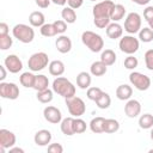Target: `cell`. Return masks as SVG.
I'll list each match as a JSON object with an SVG mask.
<instances>
[{
  "instance_id": "4dcf8cb0",
  "label": "cell",
  "mask_w": 153,
  "mask_h": 153,
  "mask_svg": "<svg viewBox=\"0 0 153 153\" xmlns=\"http://www.w3.org/2000/svg\"><path fill=\"white\" fill-rule=\"evenodd\" d=\"M53 93L54 91L53 90H49V88H45L43 91H37V99L38 102L43 103V104H48L53 100Z\"/></svg>"
},
{
  "instance_id": "7a4b0ae2",
  "label": "cell",
  "mask_w": 153,
  "mask_h": 153,
  "mask_svg": "<svg viewBox=\"0 0 153 153\" xmlns=\"http://www.w3.org/2000/svg\"><path fill=\"white\" fill-rule=\"evenodd\" d=\"M53 91L65 99L75 96V86L63 76H56V79L53 81Z\"/></svg>"
},
{
  "instance_id": "d590c367",
  "label": "cell",
  "mask_w": 153,
  "mask_h": 153,
  "mask_svg": "<svg viewBox=\"0 0 153 153\" xmlns=\"http://www.w3.org/2000/svg\"><path fill=\"white\" fill-rule=\"evenodd\" d=\"M73 128H74V133L75 134H81L86 130L87 128V124L86 122L80 118V117H74V121H73Z\"/></svg>"
},
{
  "instance_id": "4fadbf2b",
  "label": "cell",
  "mask_w": 153,
  "mask_h": 153,
  "mask_svg": "<svg viewBox=\"0 0 153 153\" xmlns=\"http://www.w3.org/2000/svg\"><path fill=\"white\" fill-rule=\"evenodd\" d=\"M4 65H5V67L7 68V71H8L10 73H13V74L19 73V72L22 71V68H23V62H22V60H20L17 55H14V54H11V55L6 56V59H5V61H4Z\"/></svg>"
},
{
  "instance_id": "60d3db41",
  "label": "cell",
  "mask_w": 153,
  "mask_h": 153,
  "mask_svg": "<svg viewBox=\"0 0 153 153\" xmlns=\"http://www.w3.org/2000/svg\"><path fill=\"white\" fill-rule=\"evenodd\" d=\"M53 24H54V26H55L57 33H61V35H62V33L67 30V23H66L65 20H55Z\"/></svg>"
},
{
  "instance_id": "f6af8a7d",
  "label": "cell",
  "mask_w": 153,
  "mask_h": 153,
  "mask_svg": "<svg viewBox=\"0 0 153 153\" xmlns=\"http://www.w3.org/2000/svg\"><path fill=\"white\" fill-rule=\"evenodd\" d=\"M35 2H36V5L38 6V7H41V8H47L49 5H50V0H35Z\"/></svg>"
},
{
  "instance_id": "b9f144b4",
  "label": "cell",
  "mask_w": 153,
  "mask_h": 153,
  "mask_svg": "<svg viewBox=\"0 0 153 153\" xmlns=\"http://www.w3.org/2000/svg\"><path fill=\"white\" fill-rule=\"evenodd\" d=\"M48 152L49 153H62L63 152V147L61 146V143H50L48 146Z\"/></svg>"
},
{
  "instance_id": "f1b7e54d",
  "label": "cell",
  "mask_w": 153,
  "mask_h": 153,
  "mask_svg": "<svg viewBox=\"0 0 153 153\" xmlns=\"http://www.w3.org/2000/svg\"><path fill=\"white\" fill-rule=\"evenodd\" d=\"M35 79H36V75L32 74L31 72H24L19 76V81L24 87H33Z\"/></svg>"
},
{
  "instance_id": "1f68e13d",
  "label": "cell",
  "mask_w": 153,
  "mask_h": 153,
  "mask_svg": "<svg viewBox=\"0 0 153 153\" xmlns=\"http://www.w3.org/2000/svg\"><path fill=\"white\" fill-rule=\"evenodd\" d=\"M139 126L142 129H151L153 127V115L143 114L139 118Z\"/></svg>"
},
{
  "instance_id": "d6986e66",
  "label": "cell",
  "mask_w": 153,
  "mask_h": 153,
  "mask_svg": "<svg viewBox=\"0 0 153 153\" xmlns=\"http://www.w3.org/2000/svg\"><path fill=\"white\" fill-rule=\"evenodd\" d=\"M131 94H133V88L127 84L120 85L116 88V97L120 100H128V99H130Z\"/></svg>"
},
{
  "instance_id": "ba28073f",
  "label": "cell",
  "mask_w": 153,
  "mask_h": 153,
  "mask_svg": "<svg viewBox=\"0 0 153 153\" xmlns=\"http://www.w3.org/2000/svg\"><path fill=\"white\" fill-rule=\"evenodd\" d=\"M129 81L139 91H146L151 86L149 76H147L146 74H142L140 72H131L129 74Z\"/></svg>"
},
{
  "instance_id": "5bb4252c",
  "label": "cell",
  "mask_w": 153,
  "mask_h": 153,
  "mask_svg": "<svg viewBox=\"0 0 153 153\" xmlns=\"http://www.w3.org/2000/svg\"><path fill=\"white\" fill-rule=\"evenodd\" d=\"M124 112L129 118H135L141 112V104L136 99H128L127 104L124 105Z\"/></svg>"
},
{
  "instance_id": "ab89813d",
  "label": "cell",
  "mask_w": 153,
  "mask_h": 153,
  "mask_svg": "<svg viewBox=\"0 0 153 153\" xmlns=\"http://www.w3.org/2000/svg\"><path fill=\"white\" fill-rule=\"evenodd\" d=\"M145 63L149 71H153V49H148L145 53Z\"/></svg>"
},
{
  "instance_id": "f907efd6",
  "label": "cell",
  "mask_w": 153,
  "mask_h": 153,
  "mask_svg": "<svg viewBox=\"0 0 153 153\" xmlns=\"http://www.w3.org/2000/svg\"><path fill=\"white\" fill-rule=\"evenodd\" d=\"M51 2H54L55 5H59V6H63L67 4V0H50Z\"/></svg>"
},
{
  "instance_id": "7c38bea8",
  "label": "cell",
  "mask_w": 153,
  "mask_h": 153,
  "mask_svg": "<svg viewBox=\"0 0 153 153\" xmlns=\"http://www.w3.org/2000/svg\"><path fill=\"white\" fill-rule=\"evenodd\" d=\"M43 116H44L45 121H48L49 123H53V124L61 123V121H62V114H61L60 109H57L56 106H53V105H48L44 108Z\"/></svg>"
},
{
  "instance_id": "7dc6e473",
  "label": "cell",
  "mask_w": 153,
  "mask_h": 153,
  "mask_svg": "<svg viewBox=\"0 0 153 153\" xmlns=\"http://www.w3.org/2000/svg\"><path fill=\"white\" fill-rule=\"evenodd\" d=\"M6 69H7V68L5 67V65H4V66H0V73H1V74H0V80H1V81H4L5 78H6V74H7Z\"/></svg>"
},
{
  "instance_id": "f35d334b",
  "label": "cell",
  "mask_w": 153,
  "mask_h": 153,
  "mask_svg": "<svg viewBox=\"0 0 153 153\" xmlns=\"http://www.w3.org/2000/svg\"><path fill=\"white\" fill-rule=\"evenodd\" d=\"M137 65H139V61H137V59L134 57L133 55H129V56L126 57V60H124V67H126L127 69H135V68L137 67Z\"/></svg>"
},
{
  "instance_id": "83f0119b",
  "label": "cell",
  "mask_w": 153,
  "mask_h": 153,
  "mask_svg": "<svg viewBox=\"0 0 153 153\" xmlns=\"http://www.w3.org/2000/svg\"><path fill=\"white\" fill-rule=\"evenodd\" d=\"M49 86V79L43 75V74H38L36 75V79H35V84H33V87L36 91H43L45 88H48Z\"/></svg>"
},
{
  "instance_id": "f546056e",
  "label": "cell",
  "mask_w": 153,
  "mask_h": 153,
  "mask_svg": "<svg viewBox=\"0 0 153 153\" xmlns=\"http://www.w3.org/2000/svg\"><path fill=\"white\" fill-rule=\"evenodd\" d=\"M120 129V123L115 118H105V123H104V133L111 134V133H116Z\"/></svg>"
},
{
  "instance_id": "5b68a950",
  "label": "cell",
  "mask_w": 153,
  "mask_h": 153,
  "mask_svg": "<svg viewBox=\"0 0 153 153\" xmlns=\"http://www.w3.org/2000/svg\"><path fill=\"white\" fill-rule=\"evenodd\" d=\"M48 63H49V57L43 51L32 54L27 61V66L31 72H39V71L44 69L48 66Z\"/></svg>"
},
{
  "instance_id": "f5cc1de1",
  "label": "cell",
  "mask_w": 153,
  "mask_h": 153,
  "mask_svg": "<svg viewBox=\"0 0 153 153\" xmlns=\"http://www.w3.org/2000/svg\"><path fill=\"white\" fill-rule=\"evenodd\" d=\"M151 129H152V130H151V140L153 141V127H152Z\"/></svg>"
},
{
  "instance_id": "11a10c76",
  "label": "cell",
  "mask_w": 153,
  "mask_h": 153,
  "mask_svg": "<svg viewBox=\"0 0 153 153\" xmlns=\"http://www.w3.org/2000/svg\"><path fill=\"white\" fill-rule=\"evenodd\" d=\"M90 1H97V0H90Z\"/></svg>"
},
{
  "instance_id": "2e32d148",
  "label": "cell",
  "mask_w": 153,
  "mask_h": 153,
  "mask_svg": "<svg viewBox=\"0 0 153 153\" xmlns=\"http://www.w3.org/2000/svg\"><path fill=\"white\" fill-rule=\"evenodd\" d=\"M33 141L37 146H48L51 141V133L47 129H41L35 134Z\"/></svg>"
},
{
  "instance_id": "816d5d0a",
  "label": "cell",
  "mask_w": 153,
  "mask_h": 153,
  "mask_svg": "<svg viewBox=\"0 0 153 153\" xmlns=\"http://www.w3.org/2000/svg\"><path fill=\"white\" fill-rule=\"evenodd\" d=\"M148 24H149V27L153 30V19H151V20L148 22Z\"/></svg>"
},
{
  "instance_id": "3957f363",
  "label": "cell",
  "mask_w": 153,
  "mask_h": 153,
  "mask_svg": "<svg viewBox=\"0 0 153 153\" xmlns=\"http://www.w3.org/2000/svg\"><path fill=\"white\" fill-rule=\"evenodd\" d=\"M81 41L92 53H99L104 47L102 36L93 31H84L81 35Z\"/></svg>"
},
{
  "instance_id": "836d02e7",
  "label": "cell",
  "mask_w": 153,
  "mask_h": 153,
  "mask_svg": "<svg viewBox=\"0 0 153 153\" xmlns=\"http://www.w3.org/2000/svg\"><path fill=\"white\" fill-rule=\"evenodd\" d=\"M39 30H41V35L44 37H54L57 35V31L53 23H47V24L42 25Z\"/></svg>"
},
{
  "instance_id": "74e56055",
  "label": "cell",
  "mask_w": 153,
  "mask_h": 153,
  "mask_svg": "<svg viewBox=\"0 0 153 153\" xmlns=\"http://www.w3.org/2000/svg\"><path fill=\"white\" fill-rule=\"evenodd\" d=\"M102 90L99 88V87H96V86H93V87H88L87 88V92H86V96H87V98L90 99V100H93V102H96L97 100V98L102 94Z\"/></svg>"
},
{
  "instance_id": "e0dca14e",
  "label": "cell",
  "mask_w": 153,
  "mask_h": 153,
  "mask_svg": "<svg viewBox=\"0 0 153 153\" xmlns=\"http://www.w3.org/2000/svg\"><path fill=\"white\" fill-rule=\"evenodd\" d=\"M123 35V27L117 23V22H114V23H110L108 26H106V36L111 39H117L120 37H122Z\"/></svg>"
},
{
  "instance_id": "484cf974",
  "label": "cell",
  "mask_w": 153,
  "mask_h": 153,
  "mask_svg": "<svg viewBox=\"0 0 153 153\" xmlns=\"http://www.w3.org/2000/svg\"><path fill=\"white\" fill-rule=\"evenodd\" d=\"M124 14H126V7L123 5H121V4H115V6H114V8L111 11L110 18H111L112 22H118V20L123 19Z\"/></svg>"
},
{
  "instance_id": "30bf717a",
  "label": "cell",
  "mask_w": 153,
  "mask_h": 153,
  "mask_svg": "<svg viewBox=\"0 0 153 153\" xmlns=\"http://www.w3.org/2000/svg\"><path fill=\"white\" fill-rule=\"evenodd\" d=\"M0 96L5 99L14 100L19 97V87L14 82H0Z\"/></svg>"
},
{
  "instance_id": "ee69618b",
  "label": "cell",
  "mask_w": 153,
  "mask_h": 153,
  "mask_svg": "<svg viewBox=\"0 0 153 153\" xmlns=\"http://www.w3.org/2000/svg\"><path fill=\"white\" fill-rule=\"evenodd\" d=\"M67 4H68V6H69V7H72V8L76 10V8H79V7H81V6H82L84 0H67Z\"/></svg>"
},
{
  "instance_id": "c3c4849f",
  "label": "cell",
  "mask_w": 153,
  "mask_h": 153,
  "mask_svg": "<svg viewBox=\"0 0 153 153\" xmlns=\"http://www.w3.org/2000/svg\"><path fill=\"white\" fill-rule=\"evenodd\" d=\"M10 153H24V149L20 147H11L10 148Z\"/></svg>"
},
{
  "instance_id": "e575fe53",
  "label": "cell",
  "mask_w": 153,
  "mask_h": 153,
  "mask_svg": "<svg viewBox=\"0 0 153 153\" xmlns=\"http://www.w3.org/2000/svg\"><path fill=\"white\" fill-rule=\"evenodd\" d=\"M139 38L141 42L143 43H149L153 41V30L148 26V27H143L139 31Z\"/></svg>"
},
{
  "instance_id": "4316f807",
  "label": "cell",
  "mask_w": 153,
  "mask_h": 153,
  "mask_svg": "<svg viewBox=\"0 0 153 153\" xmlns=\"http://www.w3.org/2000/svg\"><path fill=\"white\" fill-rule=\"evenodd\" d=\"M100 61L104 62L106 66H112L116 62V54H115V51L111 50V49H105L104 51H102Z\"/></svg>"
},
{
  "instance_id": "52a82bcc",
  "label": "cell",
  "mask_w": 153,
  "mask_h": 153,
  "mask_svg": "<svg viewBox=\"0 0 153 153\" xmlns=\"http://www.w3.org/2000/svg\"><path fill=\"white\" fill-rule=\"evenodd\" d=\"M118 47L121 49V51L128 54V55H133L134 53H136L139 50V47H140V42L137 38H135L134 36H124L120 39V43H118Z\"/></svg>"
},
{
  "instance_id": "8fae6325",
  "label": "cell",
  "mask_w": 153,
  "mask_h": 153,
  "mask_svg": "<svg viewBox=\"0 0 153 153\" xmlns=\"http://www.w3.org/2000/svg\"><path fill=\"white\" fill-rule=\"evenodd\" d=\"M16 135L8 129H0V151L1 153L5 152V149H10L16 145Z\"/></svg>"
},
{
  "instance_id": "ffe728a7",
  "label": "cell",
  "mask_w": 153,
  "mask_h": 153,
  "mask_svg": "<svg viewBox=\"0 0 153 153\" xmlns=\"http://www.w3.org/2000/svg\"><path fill=\"white\" fill-rule=\"evenodd\" d=\"M49 73L54 76H61L65 73V63L60 60H54L49 63Z\"/></svg>"
},
{
  "instance_id": "9c48e42d",
  "label": "cell",
  "mask_w": 153,
  "mask_h": 153,
  "mask_svg": "<svg viewBox=\"0 0 153 153\" xmlns=\"http://www.w3.org/2000/svg\"><path fill=\"white\" fill-rule=\"evenodd\" d=\"M141 16L136 12H130L124 20V30L128 33L134 35L141 30Z\"/></svg>"
},
{
  "instance_id": "d6a6232c",
  "label": "cell",
  "mask_w": 153,
  "mask_h": 153,
  "mask_svg": "<svg viewBox=\"0 0 153 153\" xmlns=\"http://www.w3.org/2000/svg\"><path fill=\"white\" fill-rule=\"evenodd\" d=\"M96 104H97V106H98L99 109H108V108L110 106V104H111V98H110L109 93L102 92V94L97 98Z\"/></svg>"
},
{
  "instance_id": "bcb514c9",
  "label": "cell",
  "mask_w": 153,
  "mask_h": 153,
  "mask_svg": "<svg viewBox=\"0 0 153 153\" xmlns=\"http://www.w3.org/2000/svg\"><path fill=\"white\" fill-rule=\"evenodd\" d=\"M10 31L8 25L6 23H0V35H7Z\"/></svg>"
},
{
  "instance_id": "8992f818",
  "label": "cell",
  "mask_w": 153,
  "mask_h": 153,
  "mask_svg": "<svg viewBox=\"0 0 153 153\" xmlns=\"http://www.w3.org/2000/svg\"><path fill=\"white\" fill-rule=\"evenodd\" d=\"M66 105H67L69 114L73 117H80L86 111L85 102L80 97H76V96H73L71 98H66Z\"/></svg>"
},
{
  "instance_id": "44dd1931",
  "label": "cell",
  "mask_w": 153,
  "mask_h": 153,
  "mask_svg": "<svg viewBox=\"0 0 153 153\" xmlns=\"http://www.w3.org/2000/svg\"><path fill=\"white\" fill-rule=\"evenodd\" d=\"M91 74L87 73V72H80L78 75H76V85L81 90H86L90 87L91 85Z\"/></svg>"
},
{
  "instance_id": "277c9868",
  "label": "cell",
  "mask_w": 153,
  "mask_h": 153,
  "mask_svg": "<svg viewBox=\"0 0 153 153\" xmlns=\"http://www.w3.org/2000/svg\"><path fill=\"white\" fill-rule=\"evenodd\" d=\"M12 35L22 43H31L35 38V31L31 26L26 24H17L12 29Z\"/></svg>"
},
{
  "instance_id": "cb8c5ba5",
  "label": "cell",
  "mask_w": 153,
  "mask_h": 153,
  "mask_svg": "<svg viewBox=\"0 0 153 153\" xmlns=\"http://www.w3.org/2000/svg\"><path fill=\"white\" fill-rule=\"evenodd\" d=\"M106 67L108 66L104 62H102L100 60L99 61H94L90 67V72L94 76H102V75H104L106 73V69H108Z\"/></svg>"
},
{
  "instance_id": "8d00e7d4",
  "label": "cell",
  "mask_w": 153,
  "mask_h": 153,
  "mask_svg": "<svg viewBox=\"0 0 153 153\" xmlns=\"http://www.w3.org/2000/svg\"><path fill=\"white\" fill-rule=\"evenodd\" d=\"M13 44V39L10 36V33L7 35H0V49L1 50H7L12 47Z\"/></svg>"
},
{
  "instance_id": "7402d4cb",
  "label": "cell",
  "mask_w": 153,
  "mask_h": 153,
  "mask_svg": "<svg viewBox=\"0 0 153 153\" xmlns=\"http://www.w3.org/2000/svg\"><path fill=\"white\" fill-rule=\"evenodd\" d=\"M73 121H74V117H66L61 121V124H60L61 131L67 136H72L75 134L73 128Z\"/></svg>"
},
{
  "instance_id": "7bdbcfd3",
  "label": "cell",
  "mask_w": 153,
  "mask_h": 153,
  "mask_svg": "<svg viewBox=\"0 0 153 153\" xmlns=\"http://www.w3.org/2000/svg\"><path fill=\"white\" fill-rule=\"evenodd\" d=\"M143 18L147 22H149L151 19H153V6H147L143 10Z\"/></svg>"
},
{
  "instance_id": "6da1fadb",
  "label": "cell",
  "mask_w": 153,
  "mask_h": 153,
  "mask_svg": "<svg viewBox=\"0 0 153 153\" xmlns=\"http://www.w3.org/2000/svg\"><path fill=\"white\" fill-rule=\"evenodd\" d=\"M115 4L111 0H103L98 4H96L92 8L93 13V23L98 29H106V26L110 24V16L111 11L114 8Z\"/></svg>"
},
{
  "instance_id": "603a6c76",
  "label": "cell",
  "mask_w": 153,
  "mask_h": 153,
  "mask_svg": "<svg viewBox=\"0 0 153 153\" xmlns=\"http://www.w3.org/2000/svg\"><path fill=\"white\" fill-rule=\"evenodd\" d=\"M104 123H105V118L104 117H102V116L94 117L90 122V129L96 134L104 133Z\"/></svg>"
},
{
  "instance_id": "681fc988",
  "label": "cell",
  "mask_w": 153,
  "mask_h": 153,
  "mask_svg": "<svg viewBox=\"0 0 153 153\" xmlns=\"http://www.w3.org/2000/svg\"><path fill=\"white\" fill-rule=\"evenodd\" d=\"M133 2H135V4H137V5H140V6H143V5H147L151 0H131Z\"/></svg>"
},
{
  "instance_id": "ac0fdd59",
  "label": "cell",
  "mask_w": 153,
  "mask_h": 153,
  "mask_svg": "<svg viewBox=\"0 0 153 153\" xmlns=\"http://www.w3.org/2000/svg\"><path fill=\"white\" fill-rule=\"evenodd\" d=\"M29 23L33 27H41L42 25L45 24V17L42 12L39 11H33L29 16Z\"/></svg>"
},
{
  "instance_id": "d4e9b609",
  "label": "cell",
  "mask_w": 153,
  "mask_h": 153,
  "mask_svg": "<svg viewBox=\"0 0 153 153\" xmlns=\"http://www.w3.org/2000/svg\"><path fill=\"white\" fill-rule=\"evenodd\" d=\"M61 17L62 19L67 23V24H73L76 20V13L74 11V8L72 7H63L61 11Z\"/></svg>"
},
{
  "instance_id": "9a60e30c",
  "label": "cell",
  "mask_w": 153,
  "mask_h": 153,
  "mask_svg": "<svg viewBox=\"0 0 153 153\" xmlns=\"http://www.w3.org/2000/svg\"><path fill=\"white\" fill-rule=\"evenodd\" d=\"M55 47H56V49H57L59 53H61V54H67V53H69L71 49H72V41H71V38H69L68 36L61 35V36H59V37L56 38V41H55Z\"/></svg>"
},
{
  "instance_id": "db71d44e",
  "label": "cell",
  "mask_w": 153,
  "mask_h": 153,
  "mask_svg": "<svg viewBox=\"0 0 153 153\" xmlns=\"http://www.w3.org/2000/svg\"><path fill=\"white\" fill-rule=\"evenodd\" d=\"M149 153H153V148H151V149H149Z\"/></svg>"
}]
</instances>
